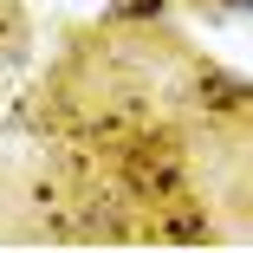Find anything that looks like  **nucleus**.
Returning a JSON list of instances; mask_svg holds the SVG:
<instances>
[{"label": "nucleus", "mask_w": 253, "mask_h": 253, "mask_svg": "<svg viewBox=\"0 0 253 253\" xmlns=\"http://www.w3.org/2000/svg\"><path fill=\"white\" fill-rule=\"evenodd\" d=\"M124 175H130V188H136L143 201H175V195L188 188L182 156H175V149H156V143H143L136 156L124 163Z\"/></svg>", "instance_id": "nucleus-1"}, {"label": "nucleus", "mask_w": 253, "mask_h": 253, "mask_svg": "<svg viewBox=\"0 0 253 253\" xmlns=\"http://www.w3.org/2000/svg\"><path fill=\"white\" fill-rule=\"evenodd\" d=\"M195 104L208 111V117L240 124V117H247V104H253V91H247V78H240V72H227V65H201V72H195Z\"/></svg>", "instance_id": "nucleus-2"}, {"label": "nucleus", "mask_w": 253, "mask_h": 253, "mask_svg": "<svg viewBox=\"0 0 253 253\" xmlns=\"http://www.w3.org/2000/svg\"><path fill=\"white\" fill-rule=\"evenodd\" d=\"M156 240H175V247H201L214 240V221L201 208H182V214H156Z\"/></svg>", "instance_id": "nucleus-3"}, {"label": "nucleus", "mask_w": 253, "mask_h": 253, "mask_svg": "<svg viewBox=\"0 0 253 253\" xmlns=\"http://www.w3.org/2000/svg\"><path fill=\"white\" fill-rule=\"evenodd\" d=\"M111 13H117V20H130V26H156L169 7H163V0H117Z\"/></svg>", "instance_id": "nucleus-4"}]
</instances>
